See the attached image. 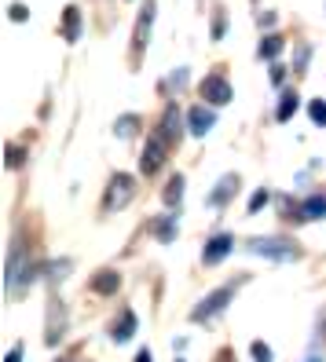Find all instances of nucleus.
Returning <instances> with one entry per match:
<instances>
[{"label": "nucleus", "mask_w": 326, "mask_h": 362, "mask_svg": "<svg viewBox=\"0 0 326 362\" xmlns=\"http://www.w3.org/2000/svg\"><path fill=\"white\" fill-rule=\"evenodd\" d=\"M158 132L169 139V146H176L180 143V136H184V129H180V106L176 103H169L165 106V114H162V124H158Z\"/></svg>", "instance_id": "nucleus-11"}, {"label": "nucleus", "mask_w": 326, "mask_h": 362, "mask_svg": "<svg viewBox=\"0 0 326 362\" xmlns=\"http://www.w3.org/2000/svg\"><path fill=\"white\" fill-rule=\"evenodd\" d=\"M169 151H172V146H169V139H165V136H162V132L154 129V132L147 136V143H143V158H140V168H143V176H154L158 168L165 165Z\"/></svg>", "instance_id": "nucleus-5"}, {"label": "nucleus", "mask_w": 326, "mask_h": 362, "mask_svg": "<svg viewBox=\"0 0 326 362\" xmlns=\"http://www.w3.org/2000/svg\"><path fill=\"white\" fill-rule=\"evenodd\" d=\"M62 329H67V311H62L59 300H52V308H48V333H45V340L52 348L62 340Z\"/></svg>", "instance_id": "nucleus-14"}, {"label": "nucleus", "mask_w": 326, "mask_h": 362, "mask_svg": "<svg viewBox=\"0 0 326 362\" xmlns=\"http://www.w3.org/2000/svg\"><path fill=\"white\" fill-rule=\"evenodd\" d=\"M89 289H92L96 296H114V293L121 289V274H118V271H111V267H103V271H96V274H92Z\"/></svg>", "instance_id": "nucleus-12"}, {"label": "nucleus", "mask_w": 326, "mask_h": 362, "mask_svg": "<svg viewBox=\"0 0 326 362\" xmlns=\"http://www.w3.org/2000/svg\"><path fill=\"white\" fill-rule=\"evenodd\" d=\"M246 252H253V257H264L271 264H293L300 257V249L286 238H249L246 242Z\"/></svg>", "instance_id": "nucleus-2"}, {"label": "nucleus", "mask_w": 326, "mask_h": 362, "mask_svg": "<svg viewBox=\"0 0 326 362\" xmlns=\"http://www.w3.org/2000/svg\"><path fill=\"white\" fill-rule=\"evenodd\" d=\"M133 198H136V180L128 173H114L111 183H106V194H103V212H118Z\"/></svg>", "instance_id": "nucleus-4"}, {"label": "nucleus", "mask_w": 326, "mask_h": 362, "mask_svg": "<svg viewBox=\"0 0 326 362\" xmlns=\"http://www.w3.org/2000/svg\"><path fill=\"white\" fill-rule=\"evenodd\" d=\"M133 333H136V311L121 308L118 318L111 322V340H114V344H125V340H133Z\"/></svg>", "instance_id": "nucleus-9"}, {"label": "nucleus", "mask_w": 326, "mask_h": 362, "mask_svg": "<svg viewBox=\"0 0 326 362\" xmlns=\"http://www.w3.org/2000/svg\"><path fill=\"white\" fill-rule=\"evenodd\" d=\"M33 282V264H30V249L26 245H15L11 257H8V274H4V286L8 293H18Z\"/></svg>", "instance_id": "nucleus-3"}, {"label": "nucleus", "mask_w": 326, "mask_h": 362, "mask_svg": "<svg viewBox=\"0 0 326 362\" xmlns=\"http://www.w3.org/2000/svg\"><path fill=\"white\" fill-rule=\"evenodd\" d=\"M282 81H286V66H279V62H275V66H271V84H282Z\"/></svg>", "instance_id": "nucleus-30"}, {"label": "nucleus", "mask_w": 326, "mask_h": 362, "mask_svg": "<svg viewBox=\"0 0 326 362\" xmlns=\"http://www.w3.org/2000/svg\"><path fill=\"white\" fill-rule=\"evenodd\" d=\"M8 11H11V18H15V23H26V18H30V8H26V4H11Z\"/></svg>", "instance_id": "nucleus-27"}, {"label": "nucleus", "mask_w": 326, "mask_h": 362, "mask_svg": "<svg viewBox=\"0 0 326 362\" xmlns=\"http://www.w3.org/2000/svg\"><path fill=\"white\" fill-rule=\"evenodd\" d=\"M282 48H286V40H282L279 33H268L264 40H260V48H257V59H279Z\"/></svg>", "instance_id": "nucleus-19"}, {"label": "nucleus", "mask_w": 326, "mask_h": 362, "mask_svg": "<svg viewBox=\"0 0 326 362\" xmlns=\"http://www.w3.org/2000/svg\"><path fill=\"white\" fill-rule=\"evenodd\" d=\"M136 129H140V117H136V114H125V117H118V121H114V132H118L121 139L136 136Z\"/></svg>", "instance_id": "nucleus-21"}, {"label": "nucleus", "mask_w": 326, "mask_h": 362, "mask_svg": "<svg viewBox=\"0 0 326 362\" xmlns=\"http://www.w3.org/2000/svg\"><path fill=\"white\" fill-rule=\"evenodd\" d=\"M62 37H67L70 45H74V40H81V8L77 4H70L67 15H62Z\"/></svg>", "instance_id": "nucleus-17"}, {"label": "nucleus", "mask_w": 326, "mask_h": 362, "mask_svg": "<svg viewBox=\"0 0 326 362\" xmlns=\"http://www.w3.org/2000/svg\"><path fill=\"white\" fill-rule=\"evenodd\" d=\"M297 110H300L297 92H282V99H279V106H275V121H290Z\"/></svg>", "instance_id": "nucleus-18"}, {"label": "nucleus", "mask_w": 326, "mask_h": 362, "mask_svg": "<svg viewBox=\"0 0 326 362\" xmlns=\"http://www.w3.org/2000/svg\"><path fill=\"white\" fill-rule=\"evenodd\" d=\"M235 194H238V176H235V173H231V176H220L216 190L209 194V205H213V209H220V205H227Z\"/></svg>", "instance_id": "nucleus-15"}, {"label": "nucleus", "mask_w": 326, "mask_h": 362, "mask_svg": "<svg viewBox=\"0 0 326 362\" xmlns=\"http://www.w3.org/2000/svg\"><path fill=\"white\" fill-rule=\"evenodd\" d=\"M198 95H202L209 106H227V103L235 99V88H231V81H227L224 74H209V77H202V84H198Z\"/></svg>", "instance_id": "nucleus-6"}, {"label": "nucleus", "mask_w": 326, "mask_h": 362, "mask_svg": "<svg viewBox=\"0 0 326 362\" xmlns=\"http://www.w3.org/2000/svg\"><path fill=\"white\" fill-rule=\"evenodd\" d=\"M231 249H235L231 234H213V238L206 242V249H202V264H220Z\"/></svg>", "instance_id": "nucleus-10"}, {"label": "nucleus", "mask_w": 326, "mask_h": 362, "mask_svg": "<svg viewBox=\"0 0 326 362\" xmlns=\"http://www.w3.org/2000/svg\"><path fill=\"white\" fill-rule=\"evenodd\" d=\"M257 23H260V26H268V30H271V26L279 23V15H275V11H264V15H257Z\"/></svg>", "instance_id": "nucleus-28"}, {"label": "nucleus", "mask_w": 326, "mask_h": 362, "mask_svg": "<svg viewBox=\"0 0 326 362\" xmlns=\"http://www.w3.org/2000/svg\"><path fill=\"white\" fill-rule=\"evenodd\" d=\"M150 234H154V238H158L162 245H169V242L180 234V227H176V216H158L154 223H150Z\"/></svg>", "instance_id": "nucleus-16"}, {"label": "nucleus", "mask_w": 326, "mask_h": 362, "mask_svg": "<svg viewBox=\"0 0 326 362\" xmlns=\"http://www.w3.org/2000/svg\"><path fill=\"white\" fill-rule=\"evenodd\" d=\"M308 55H312V48H308V45H300V48H297V62H293V66H297L300 74H304V66H308Z\"/></svg>", "instance_id": "nucleus-26"}, {"label": "nucleus", "mask_w": 326, "mask_h": 362, "mask_svg": "<svg viewBox=\"0 0 326 362\" xmlns=\"http://www.w3.org/2000/svg\"><path fill=\"white\" fill-rule=\"evenodd\" d=\"M176 362H180V358H176Z\"/></svg>", "instance_id": "nucleus-34"}, {"label": "nucleus", "mask_w": 326, "mask_h": 362, "mask_svg": "<svg viewBox=\"0 0 326 362\" xmlns=\"http://www.w3.org/2000/svg\"><path fill=\"white\" fill-rule=\"evenodd\" d=\"M297 223H308V220H326V194H308L297 205Z\"/></svg>", "instance_id": "nucleus-13"}, {"label": "nucleus", "mask_w": 326, "mask_h": 362, "mask_svg": "<svg viewBox=\"0 0 326 362\" xmlns=\"http://www.w3.org/2000/svg\"><path fill=\"white\" fill-rule=\"evenodd\" d=\"M23 158H26V151H23V146H15V143H8V168H15V165H23Z\"/></svg>", "instance_id": "nucleus-24"}, {"label": "nucleus", "mask_w": 326, "mask_h": 362, "mask_svg": "<svg viewBox=\"0 0 326 362\" xmlns=\"http://www.w3.org/2000/svg\"><path fill=\"white\" fill-rule=\"evenodd\" d=\"M308 117H312L315 124H326V103H322V99L308 103Z\"/></svg>", "instance_id": "nucleus-22"}, {"label": "nucleus", "mask_w": 326, "mask_h": 362, "mask_svg": "<svg viewBox=\"0 0 326 362\" xmlns=\"http://www.w3.org/2000/svg\"><path fill=\"white\" fill-rule=\"evenodd\" d=\"M224 37V15H216L213 18V40H220Z\"/></svg>", "instance_id": "nucleus-29"}, {"label": "nucleus", "mask_w": 326, "mask_h": 362, "mask_svg": "<svg viewBox=\"0 0 326 362\" xmlns=\"http://www.w3.org/2000/svg\"><path fill=\"white\" fill-rule=\"evenodd\" d=\"M213 124H216L213 106H202V103H198V106H191V110H187V132H191V136H206Z\"/></svg>", "instance_id": "nucleus-8"}, {"label": "nucleus", "mask_w": 326, "mask_h": 362, "mask_svg": "<svg viewBox=\"0 0 326 362\" xmlns=\"http://www.w3.org/2000/svg\"><path fill=\"white\" fill-rule=\"evenodd\" d=\"M23 351H26V344H15V348L8 351V358H4V362H23Z\"/></svg>", "instance_id": "nucleus-31"}, {"label": "nucleus", "mask_w": 326, "mask_h": 362, "mask_svg": "<svg viewBox=\"0 0 326 362\" xmlns=\"http://www.w3.org/2000/svg\"><path fill=\"white\" fill-rule=\"evenodd\" d=\"M150 26H154V0H147L143 4V15L136 18V33H133V52H147L150 45Z\"/></svg>", "instance_id": "nucleus-7"}, {"label": "nucleus", "mask_w": 326, "mask_h": 362, "mask_svg": "<svg viewBox=\"0 0 326 362\" xmlns=\"http://www.w3.org/2000/svg\"><path fill=\"white\" fill-rule=\"evenodd\" d=\"M242 282H246V279L227 282V286H216L213 293H206L202 300H198V308L191 311V322H213V318H216V315H220V311L235 300V293L242 289Z\"/></svg>", "instance_id": "nucleus-1"}, {"label": "nucleus", "mask_w": 326, "mask_h": 362, "mask_svg": "<svg viewBox=\"0 0 326 362\" xmlns=\"http://www.w3.org/2000/svg\"><path fill=\"white\" fill-rule=\"evenodd\" d=\"M136 362H150V351H147V348H143V351H140V355H136Z\"/></svg>", "instance_id": "nucleus-32"}, {"label": "nucleus", "mask_w": 326, "mask_h": 362, "mask_svg": "<svg viewBox=\"0 0 326 362\" xmlns=\"http://www.w3.org/2000/svg\"><path fill=\"white\" fill-rule=\"evenodd\" d=\"M249 351H253V358H257V362H271V348L264 344V340H253Z\"/></svg>", "instance_id": "nucleus-23"}, {"label": "nucleus", "mask_w": 326, "mask_h": 362, "mask_svg": "<svg viewBox=\"0 0 326 362\" xmlns=\"http://www.w3.org/2000/svg\"><path fill=\"white\" fill-rule=\"evenodd\" d=\"M264 205H268V190H264V187H260V190H257V194L249 198V212H260V209H264Z\"/></svg>", "instance_id": "nucleus-25"}, {"label": "nucleus", "mask_w": 326, "mask_h": 362, "mask_svg": "<svg viewBox=\"0 0 326 362\" xmlns=\"http://www.w3.org/2000/svg\"><path fill=\"white\" fill-rule=\"evenodd\" d=\"M162 198H165V205H172V209L180 205V198H184V176H180V173H176V176H172V180L165 183Z\"/></svg>", "instance_id": "nucleus-20"}, {"label": "nucleus", "mask_w": 326, "mask_h": 362, "mask_svg": "<svg viewBox=\"0 0 326 362\" xmlns=\"http://www.w3.org/2000/svg\"><path fill=\"white\" fill-rule=\"evenodd\" d=\"M308 362H322V358H319V355H312V358H308Z\"/></svg>", "instance_id": "nucleus-33"}]
</instances>
